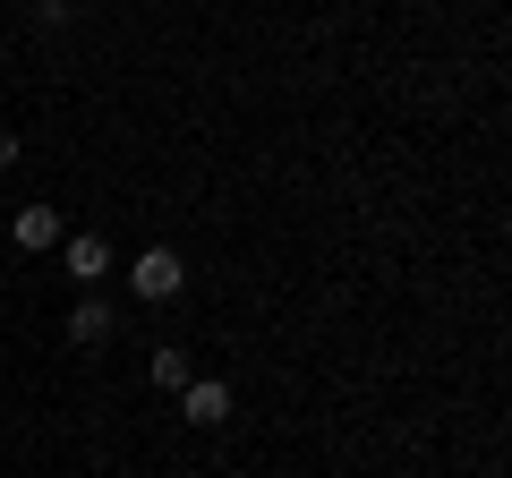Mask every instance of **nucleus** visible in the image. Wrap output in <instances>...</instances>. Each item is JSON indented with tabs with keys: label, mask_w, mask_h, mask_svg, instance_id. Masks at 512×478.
Returning a JSON list of instances; mask_svg holds the SVG:
<instances>
[{
	"label": "nucleus",
	"mask_w": 512,
	"mask_h": 478,
	"mask_svg": "<svg viewBox=\"0 0 512 478\" xmlns=\"http://www.w3.org/2000/svg\"><path fill=\"white\" fill-rule=\"evenodd\" d=\"M60 333H69V342H77V350H103V342H111V333H120V316H111V308H103V299H77V308H69V325H60Z\"/></svg>",
	"instance_id": "39448f33"
},
{
	"label": "nucleus",
	"mask_w": 512,
	"mask_h": 478,
	"mask_svg": "<svg viewBox=\"0 0 512 478\" xmlns=\"http://www.w3.org/2000/svg\"><path fill=\"white\" fill-rule=\"evenodd\" d=\"M180 410H188V427H222V419H231V385L188 376V385H180Z\"/></svg>",
	"instance_id": "20e7f679"
},
{
	"label": "nucleus",
	"mask_w": 512,
	"mask_h": 478,
	"mask_svg": "<svg viewBox=\"0 0 512 478\" xmlns=\"http://www.w3.org/2000/svg\"><path fill=\"white\" fill-rule=\"evenodd\" d=\"M128 291L146 299V308H171V299L188 291V265H180V248H137V265H128Z\"/></svg>",
	"instance_id": "f257e3e1"
},
{
	"label": "nucleus",
	"mask_w": 512,
	"mask_h": 478,
	"mask_svg": "<svg viewBox=\"0 0 512 478\" xmlns=\"http://www.w3.org/2000/svg\"><path fill=\"white\" fill-rule=\"evenodd\" d=\"M9 239H18L26 257H43V248H60V205H18V214H9Z\"/></svg>",
	"instance_id": "7ed1b4c3"
},
{
	"label": "nucleus",
	"mask_w": 512,
	"mask_h": 478,
	"mask_svg": "<svg viewBox=\"0 0 512 478\" xmlns=\"http://www.w3.org/2000/svg\"><path fill=\"white\" fill-rule=\"evenodd\" d=\"M60 265H69V282H77V291H94V282L111 274V239H94V231L60 239Z\"/></svg>",
	"instance_id": "f03ea898"
},
{
	"label": "nucleus",
	"mask_w": 512,
	"mask_h": 478,
	"mask_svg": "<svg viewBox=\"0 0 512 478\" xmlns=\"http://www.w3.org/2000/svg\"><path fill=\"white\" fill-rule=\"evenodd\" d=\"M69 9H77V0H35V26H60Z\"/></svg>",
	"instance_id": "0eeeda50"
},
{
	"label": "nucleus",
	"mask_w": 512,
	"mask_h": 478,
	"mask_svg": "<svg viewBox=\"0 0 512 478\" xmlns=\"http://www.w3.org/2000/svg\"><path fill=\"white\" fill-rule=\"evenodd\" d=\"M18 154H26V146H18V137H9V129H0V171H9V163H18Z\"/></svg>",
	"instance_id": "6e6552de"
},
{
	"label": "nucleus",
	"mask_w": 512,
	"mask_h": 478,
	"mask_svg": "<svg viewBox=\"0 0 512 478\" xmlns=\"http://www.w3.org/2000/svg\"><path fill=\"white\" fill-rule=\"evenodd\" d=\"M146 376H154V385H163V393H180V385H188V376H197V368H188V350H180V342H154Z\"/></svg>",
	"instance_id": "423d86ee"
}]
</instances>
